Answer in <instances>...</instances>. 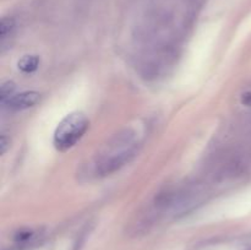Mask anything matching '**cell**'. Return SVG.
<instances>
[{"instance_id": "cell-3", "label": "cell", "mask_w": 251, "mask_h": 250, "mask_svg": "<svg viewBox=\"0 0 251 250\" xmlns=\"http://www.w3.org/2000/svg\"><path fill=\"white\" fill-rule=\"evenodd\" d=\"M39 58L36 55H25L17 63V68L25 74H31L38 69Z\"/></svg>"}, {"instance_id": "cell-5", "label": "cell", "mask_w": 251, "mask_h": 250, "mask_svg": "<svg viewBox=\"0 0 251 250\" xmlns=\"http://www.w3.org/2000/svg\"><path fill=\"white\" fill-rule=\"evenodd\" d=\"M15 88H16V86L11 81H7V82L2 83L1 90H0V100H1L2 104H6L10 98L14 96Z\"/></svg>"}, {"instance_id": "cell-2", "label": "cell", "mask_w": 251, "mask_h": 250, "mask_svg": "<svg viewBox=\"0 0 251 250\" xmlns=\"http://www.w3.org/2000/svg\"><path fill=\"white\" fill-rule=\"evenodd\" d=\"M39 100V93L37 92H22L19 95H14L6 103L9 108L12 109H26L33 107Z\"/></svg>"}, {"instance_id": "cell-4", "label": "cell", "mask_w": 251, "mask_h": 250, "mask_svg": "<svg viewBox=\"0 0 251 250\" xmlns=\"http://www.w3.org/2000/svg\"><path fill=\"white\" fill-rule=\"evenodd\" d=\"M15 29V20L12 17H2L0 22V37H1V43L4 44L7 38L12 34Z\"/></svg>"}, {"instance_id": "cell-6", "label": "cell", "mask_w": 251, "mask_h": 250, "mask_svg": "<svg viewBox=\"0 0 251 250\" xmlns=\"http://www.w3.org/2000/svg\"><path fill=\"white\" fill-rule=\"evenodd\" d=\"M32 235L31 230H22V232H19L16 234V240L17 242H24V240L29 239Z\"/></svg>"}, {"instance_id": "cell-1", "label": "cell", "mask_w": 251, "mask_h": 250, "mask_svg": "<svg viewBox=\"0 0 251 250\" xmlns=\"http://www.w3.org/2000/svg\"><path fill=\"white\" fill-rule=\"evenodd\" d=\"M88 127V119L81 112H74L66 115L56 126L53 136V144L59 151H66L75 146L83 136Z\"/></svg>"}, {"instance_id": "cell-7", "label": "cell", "mask_w": 251, "mask_h": 250, "mask_svg": "<svg viewBox=\"0 0 251 250\" xmlns=\"http://www.w3.org/2000/svg\"><path fill=\"white\" fill-rule=\"evenodd\" d=\"M10 145V140L7 139L5 135H2L1 139H0V152H1V154H4L5 152L7 151V147H9Z\"/></svg>"}, {"instance_id": "cell-8", "label": "cell", "mask_w": 251, "mask_h": 250, "mask_svg": "<svg viewBox=\"0 0 251 250\" xmlns=\"http://www.w3.org/2000/svg\"><path fill=\"white\" fill-rule=\"evenodd\" d=\"M244 103L248 105H251V93H247V95H244Z\"/></svg>"}]
</instances>
